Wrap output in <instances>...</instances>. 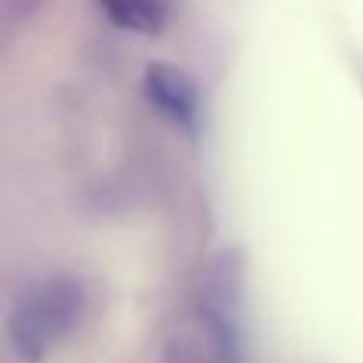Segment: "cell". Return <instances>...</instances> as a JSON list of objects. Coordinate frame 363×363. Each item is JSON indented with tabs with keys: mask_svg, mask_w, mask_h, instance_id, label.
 Returning <instances> with one entry per match:
<instances>
[{
	"mask_svg": "<svg viewBox=\"0 0 363 363\" xmlns=\"http://www.w3.org/2000/svg\"><path fill=\"white\" fill-rule=\"evenodd\" d=\"M86 313V290L74 277H45L16 296L10 309V341L23 360H42L61 345Z\"/></svg>",
	"mask_w": 363,
	"mask_h": 363,
	"instance_id": "6da1fadb",
	"label": "cell"
},
{
	"mask_svg": "<svg viewBox=\"0 0 363 363\" xmlns=\"http://www.w3.org/2000/svg\"><path fill=\"white\" fill-rule=\"evenodd\" d=\"M239 290H242V271L226 255L223 264H217L207 284V322L213 335L226 351L236 347V322H239Z\"/></svg>",
	"mask_w": 363,
	"mask_h": 363,
	"instance_id": "3957f363",
	"label": "cell"
},
{
	"mask_svg": "<svg viewBox=\"0 0 363 363\" xmlns=\"http://www.w3.org/2000/svg\"><path fill=\"white\" fill-rule=\"evenodd\" d=\"M147 99L160 108L169 121H176L185 131H194L198 125V89L194 83L182 74L179 67L169 64H153L147 70Z\"/></svg>",
	"mask_w": 363,
	"mask_h": 363,
	"instance_id": "7a4b0ae2",
	"label": "cell"
},
{
	"mask_svg": "<svg viewBox=\"0 0 363 363\" xmlns=\"http://www.w3.org/2000/svg\"><path fill=\"white\" fill-rule=\"evenodd\" d=\"M99 6L118 29L140 32V35H153L166 23L163 0H99Z\"/></svg>",
	"mask_w": 363,
	"mask_h": 363,
	"instance_id": "277c9868",
	"label": "cell"
}]
</instances>
